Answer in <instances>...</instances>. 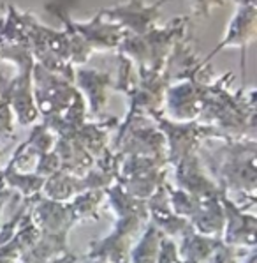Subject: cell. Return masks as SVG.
<instances>
[{"label":"cell","instance_id":"cell-1","mask_svg":"<svg viewBox=\"0 0 257 263\" xmlns=\"http://www.w3.org/2000/svg\"><path fill=\"white\" fill-rule=\"evenodd\" d=\"M220 203L226 216V226H224V240L226 246L231 248H248L254 249L255 244V216L248 210L236 207L226 194H220Z\"/></svg>","mask_w":257,"mask_h":263},{"label":"cell","instance_id":"cell-2","mask_svg":"<svg viewBox=\"0 0 257 263\" xmlns=\"http://www.w3.org/2000/svg\"><path fill=\"white\" fill-rule=\"evenodd\" d=\"M30 219L41 233H67L74 224V217L69 203L53 200H39L35 207L29 210Z\"/></svg>","mask_w":257,"mask_h":263},{"label":"cell","instance_id":"cell-3","mask_svg":"<svg viewBox=\"0 0 257 263\" xmlns=\"http://www.w3.org/2000/svg\"><path fill=\"white\" fill-rule=\"evenodd\" d=\"M254 34H255V7H254V0H248V2L242 4L240 13L232 20L226 39L206 57V60H210L211 57L219 53L222 48H227V46H240L245 50L247 44L252 43Z\"/></svg>","mask_w":257,"mask_h":263},{"label":"cell","instance_id":"cell-4","mask_svg":"<svg viewBox=\"0 0 257 263\" xmlns=\"http://www.w3.org/2000/svg\"><path fill=\"white\" fill-rule=\"evenodd\" d=\"M128 253H131V237L113 232L106 238L92 242L88 258L104 263H128Z\"/></svg>","mask_w":257,"mask_h":263},{"label":"cell","instance_id":"cell-5","mask_svg":"<svg viewBox=\"0 0 257 263\" xmlns=\"http://www.w3.org/2000/svg\"><path fill=\"white\" fill-rule=\"evenodd\" d=\"M188 221H190L192 230L201 233V235H206V237L222 235L224 226H226V216H224V209L222 203H220V196L215 198V200L201 203L198 212Z\"/></svg>","mask_w":257,"mask_h":263},{"label":"cell","instance_id":"cell-6","mask_svg":"<svg viewBox=\"0 0 257 263\" xmlns=\"http://www.w3.org/2000/svg\"><path fill=\"white\" fill-rule=\"evenodd\" d=\"M182 246L178 248V254L183 263H206L222 242L215 237H206L201 233L188 230L182 237Z\"/></svg>","mask_w":257,"mask_h":263},{"label":"cell","instance_id":"cell-7","mask_svg":"<svg viewBox=\"0 0 257 263\" xmlns=\"http://www.w3.org/2000/svg\"><path fill=\"white\" fill-rule=\"evenodd\" d=\"M81 191H85L81 179H76V175H71L62 170L48 177V180H44L42 185V194L48 200L62 201V203L69 201L71 198H74Z\"/></svg>","mask_w":257,"mask_h":263},{"label":"cell","instance_id":"cell-8","mask_svg":"<svg viewBox=\"0 0 257 263\" xmlns=\"http://www.w3.org/2000/svg\"><path fill=\"white\" fill-rule=\"evenodd\" d=\"M79 85L85 88L92 111L97 113L99 108L106 103V88L110 85V76L95 71H79Z\"/></svg>","mask_w":257,"mask_h":263},{"label":"cell","instance_id":"cell-9","mask_svg":"<svg viewBox=\"0 0 257 263\" xmlns=\"http://www.w3.org/2000/svg\"><path fill=\"white\" fill-rule=\"evenodd\" d=\"M162 233L154 224L148 226L136 248L128 253V263H157Z\"/></svg>","mask_w":257,"mask_h":263},{"label":"cell","instance_id":"cell-10","mask_svg":"<svg viewBox=\"0 0 257 263\" xmlns=\"http://www.w3.org/2000/svg\"><path fill=\"white\" fill-rule=\"evenodd\" d=\"M102 198H104V191H100V189H87V191L76 194L69 203L74 221L95 219L99 214V205L102 201Z\"/></svg>","mask_w":257,"mask_h":263},{"label":"cell","instance_id":"cell-11","mask_svg":"<svg viewBox=\"0 0 257 263\" xmlns=\"http://www.w3.org/2000/svg\"><path fill=\"white\" fill-rule=\"evenodd\" d=\"M157 263H183L178 254V248H176V244L173 242V238L162 235Z\"/></svg>","mask_w":257,"mask_h":263},{"label":"cell","instance_id":"cell-12","mask_svg":"<svg viewBox=\"0 0 257 263\" xmlns=\"http://www.w3.org/2000/svg\"><path fill=\"white\" fill-rule=\"evenodd\" d=\"M240 251L242 249L231 248V246H226V244H220L206 263H238Z\"/></svg>","mask_w":257,"mask_h":263},{"label":"cell","instance_id":"cell-13","mask_svg":"<svg viewBox=\"0 0 257 263\" xmlns=\"http://www.w3.org/2000/svg\"><path fill=\"white\" fill-rule=\"evenodd\" d=\"M224 0H192V11L196 16H208L211 7L222 6Z\"/></svg>","mask_w":257,"mask_h":263},{"label":"cell","instance_id":"cell-14","mask_svg":"<svg viewBox=\"0 0 257 263\" xmlns=\"http://www.w3.org/2000/svg\"><path fill=\"white\" fill-rule=\"evenodd\" d=\"M243 263H255V253H254V251H250L248 258H247V260H245Z\"/></svg>","mask_w":257,"mask_h":263},{"label":"cell","instance_id":"cell-15","mask_svg":"<svg viewBox=\"0 0 257 263\" xmlns=\"http://www.w3.org/2000/svg\"><path fill=\"white\" fill-rule=\"evenodd\" d=\"M90 263H104V261H97V260H90Z\"/></svg>","mask_w":257,"mask_h":263},{"label":"cell","instance_id":"cell-16","mask_svg":"<svg viewBox=\"0 0 257 263\" xmlns=\"http://www.w3.org/2000/svg\"><path fill=\"white\" fill-rule=\"evenodd\" d=\"M240 4H243V2H248V0H238Z\"/></svg>","mask_w":257,"mask_h":263}]
</instances>
